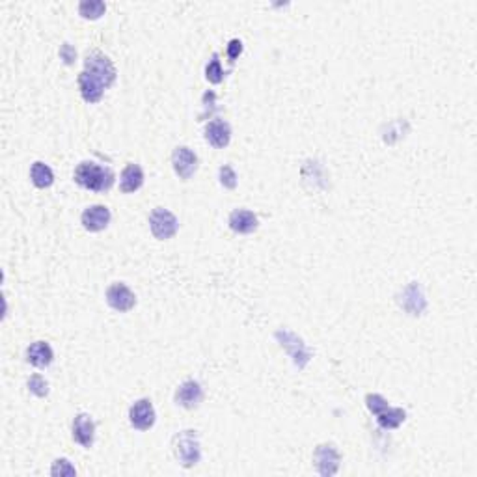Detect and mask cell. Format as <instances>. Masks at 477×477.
Masks as SVG:
<instances>
[{"mask_svg":"<svg viewBox=\"0 0 477 477\" xmlns=\"http://www.w3.org/2000/svg\"><path fill=\"white\" fill-rule=\"evenodd\" d=\"M116 80V68L103 53H90L84 60V71L79 75V86L86 103H97L103 92Z\"/></svg>","mask_w":477,"mask_h":477,"instance_id":"obj_1","label":"cell"},{"mask_svg":"<svg viewBox=\"0 0 477 477\" xmlns=\"http://www.w3.org/2000/svg\"><path fill=\"white\" fill-rule=\"evenodd\" d=\"M75 181L93 192H106L114 183V174L95 162H80L75 170Z\"/></svg>","mask_w":477,"mask_h":477,"instance_id":"obj_2","label":"cell"},{"mask_svg":"<svg viewBox=\"0 0 477 477\" xmlns=\"http://www.w3.org/2000/svg\"><path fill=\"white\" fill-rule=\"evenodd\" d=\"M174 451L176 457L185 468H190L200 462L202 459V449H200V438L196 431H183L174 438Z\"/></svg>","mask_w":477,"mask_h":477,"instance_id":"obj_3","label":"cell"},{"mask_svg":"<svg viewBox=\"0 0 477 477\" xmlns=\"http://www.w3.org/2000/svg\"><path fill=\"white\" fill-rule=\"evenodd\" d=\"M274 336H276V339L280 342L281 347H283V349L288 350L289 355H291L294 366L299 367V369H304V367L308 366L310 358H312V353H310V349L306 347V343L302 342L297 334L286 330V328L276 332Z\"/></svg>","mask_w":477,"mask_h":477,"instance_id":"obj_4","label":"cell"},{"mask_svg":"<svg viewBox=\"0 0 477 477\" xmlns=\"http://www.w3.org/2000/svg\"><path fill=\"white\" fill-rule=\"evenodd\" d=\"M149 226H151V232H153L155 237L160 238V241H166V238L174 237L178 233L179 222L168 209L157 207L153 209V213L149 216Z\"/></svg>","mask_w":477,"mask_h":477,"instance_id":"obj_5","label":"cell"},{"mask_svg":"<svg viewBox=\"0 0 477 477\" xmlns=\"http://www.w3.org/2000/svg\"><path fill=\"white\" fill-rule=\"evenodd\" d=\"M398 302L399 306L410 315H422L425 312V308H427V300H425L422 286L418 281H412L403 289V293L399 294Z\"/></svg>","mask_w":477,"mask_h":477,"instance_id":"obj_6","label":"cell"},{"mask_svg":"<svg viewBox=\"0 0 477 477\" xmlns=\"http://www.w3.org/2000/svg\"><path fill=\"white\" fill-rule=\"evenodd\" d=\"M313 460H315V466H317V471L321 476H336L337 468H339V453L332 444L317 446V449L313 453Z\"/></svg>","mask_w":477,"mask_h":477,"instance_id":"obj_7","label":"cell"},{"mask_svg":"<svg viewBox=\"0 0 477 477\" xmlns=\"http://www.w3.org/2000/svg\"><path fill=\"white\" fill-rule=\"evenodd\" d=\"M155 409L149 399H140L136 401L131 410H129V420H131V425L138 431H147V429L153 427L155 423Z\"/></svg>","mask_w":477,"mask_h":477,"instance_id":"obj_8","label":"cell"},{"mask_svg":"<svg viewBox=\"0 0 477 477\" xmlns=\"http://www.w3.org/2000/svg\"><path fill=\"white\" fill-rule=\"evenodd\" d=\"M171 162H174V170L181 179H190L198 170L196 153L185 146L176 147V151L171 155Z\"/></svg>","mask_w":477,"mask_h":477,"instance_id":"obj_9","label":"cell"},{"mask_svg":"<svg viewBox=\"0 0 477 477\" xmlns=\"http://www.w3.org/2000/svg\"><path fill=\"white\" fill-rule=\"evenodd\" d=\"M106 302L109 306L114 308L116 312H129L131 308H135L136 297L125 283H112L109 291H106Z\"/></svg>","mask_w":477,"mask_h":477,"instance_id":"obj_10","label":"cell"},{"mask_svg":"<svg viewBox=\"0 0 477 477\" xmlns=\"http://www.w3.org/2000/svg\"><path fill=\"white\" fill-rule=\"evenodd\" d=\"M202 399L203 390L196 380H187L179 386L178 392H176V403L183 409H196L198 404L202 403Z\"/></svg>","mask_w":477,"mask_h":477,"instance_id":"obj_11","label":"cell"},{"mask_svg":"<svg viewBox=\"0 0 477 477\" xmlns=\"http://www.w3.org/2000/svg\"><path fill=\"white\" fill-rule=\"evenodd\" d=\"M111 222V211L104 205H92L82 213V226L88 232H101Z\"/></svg>","mask_w":477,"mask_h":477,"instance_id":"obj_12","label":"cell"},{"mask_svg":"<svg viewBox=\"0 0 477 477\" xmlns=\"http://www.w3.org/2000/svg\"><path fill=\"white\" fill-rule=\"evenodd\" d=\"M205 140L214 147H226L232 140V129H230L227 122L216 118L209 123L207 129H205Z\"/></svg>","mask_w":477,"mask_h":477,"instance_id":"obj_13","label":"cell"},{"mask_svg":"<svg viewBox=\"0 0 477 477\" xmlns=\"http://www.w3.org/2000/svg\"><path fill=\"white\" fill-rule=\"evenodd\" d=\"M93 435H95V423L88 414H79L73 422V438L82 447H92Z\"/></svg>","mask_w":477,"mask_h":477,"instance_id":"obj_14","label":"cell"},{"mask_svg":"<svg viewBox=\"0 0 477 477\" xmlns=\"http://www.w3.org/2000/svg\"><path fill=\"white\" fill-rule=\"evenodd\" d=\"M230 227L237 233H252L257 227V216L248 209H235L230 214Z\"/></svg>","mask_w":477,"mask_h":477,"instance_id":"obj_15","label":"cell"},{"mask_svg":"<svg viewBox=\"0 0 477 477\" xmlns=\"http://www.w3.org/2000/svg\"><path fill=\"white\" fill-rule=\"evenodd\" d=\"M26 358L32 366L36 367H47L50 366V362L55 358V353L50 349V345L47 342H36L32 343L28 350H26Z\"/></svg>","mask_w":477,"mask_h":477,"instance_id":"obj_16","label":"cell"},{"mask_svg":"<svg viewBox=\"0 0 477 477\" xmlns=\"http://www.w3.org/2000/svg\"><path fill=\"white\" fill-rule=\"evenodd\" d=\"M142 183H144V171L138 165H127L125 170L122 171V181H120V187L125 194L129 192H136L140 189Z\"/></svg>","mask_w":477,"mask_h":477,"instance_id":"obj_17","label":"cell"},{"mask_svg":"<svg viewBox=\"0 0 477 477\" xmlns=\"http://www.w3.org/2000/svg\"><path fill=\"white\" fill-rule=\"evenodd\" d=\"M30 178L32 183L36 185L37 189H47V187H50V185L55 183V174H53V170H50L45 162H39V160L32 165Z\"/></svg>","mask_w":477,"mask_h":477,"instance_id":"obj_18","label":"cell"},{"mask_svg":"<svg viewBox=\"0 0 477 477\" xmlns=\"http://www.w3.org/2000/svg\"><path fill=\"white\" fill-rule=\"evenodd\" d=\"M404 418H406V412L403 409H390L388 406L380 414H377V422H379L380 427L395 429L404 422Z\"/></svg>","mask_w":477,"mask_h":477,"instance_id":"obj_19","label":"cell"},{"mask_svg":"<svg viewBox=\"0 0 477 477\" xmlns=\"http://www.w3.org/2000/svg\"><path fill=\"white\" fill-rule=\"evenodd\" d=\"M106 12V6L101 0H84L79 4V13L84 19H99Z\"/></svg>","mask_w":477,"mask_h":477,"instance_id":"obj_20","label":"cell"},{"mask_svg":"<svg viewBox=\"0 0 477 477\" xmlns=\"http://www.w3.org/2000/svg\"><path fill=\"white\" fill-rule=\"evenodd\" d=\"M205 77H207L209 82H213V84H218V82L224 80V71H222L218 55H213V58L209 60L207 68H205Z\"/></svg>","mask_w":477,"mask_h":477,"instance_id":"obj_21","label":"cell"},{"mask_svg":"<svg viewBox=\"0 0 477 477\" xmlns=\"http://www.w3.org/2000/svg\"><path fill=\"white\" fill-rule=\"evenodd\" d=\"M28 390L37 398H45L49 393V384H47V380L43 379L41 375H32L28 379Z\"/></svg>","mask_w":477,"mask_h":477,"instance_id":"obj_22","label":"cell"},{"mask_svg":"<svg viewBox=\"0 0 477 477\" xmlns=\"http://www.w3.org/2000/svg\"><path fill=\"white\" fill-rule=\"evenodd\" d=\"M50 474L53 476H77V470H75V466L69 462L68 459H58L55 460V465H53V470H50Z\"/></svg>","mask_w":477,"mask_h":477,"instance_id":"obj_23","label":"cell"},{"mask_svg":"<svg viewBox=\"0 0 477 477\" xmlns=\"http://www.w3.org/2000/svg\"><path fill=\"white\" fill-rule=\"evenodd\" d=\"M366 403H367V409L371 410L375 416H377V414H380L382 410L388 409L386 399L382 398V395H379V393H369V395L366 398Z\"/></svg>","mask_w":477,"mask_h":477,"instance_id":"obj_24","label":"cell"},{"mask_svg":"<svg viewBox=\"0 0 477 477\" xmlns=\"http://www.w3.org/2000/svg\"><path fill=\"white\" fill-rule=\"evenodd\" d=\"M221 183L226 187V189H235L237 187V176L233 171L232 166H222L221 168Z\"/></svg>","mask_w":477,"mask_h":477,"instance_id":"obj_25","label":"cell"},{"mask_svg":"<svg viewBox=\"0 0 477 477\" xmlns=\"http://www.w3.org/2000/svg\"><path fill=\"white\" fill-rule=\"evenodd\" d=\"M60 56H62V60L66 62V64H73L75 58H77V50H75L69 43H64L60 49Z\"/></svg>","mask_w":477,"mask_h":477,"instance_id":"obj_26","label":"cell"},{"mask_svg":"<svg viewBox=\"0 0 477 477\" xmlns=\"http://www.w3.org/2000/svg\"><path fill=\"white\" fill-rule=\"evenodd\" d=\"M241 53H243V43L238 41V39H232L230 45H227V56H230V60H235Z\"/></svg>","mask_w":477,"mask_h":477,"instance_id":"obj_27","label":"cell"}]
</instances>
